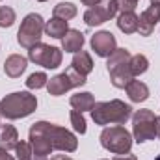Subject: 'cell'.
Here are the masks:
<instances>
[{"instance_id": "ac0fdd59", "label": "cell", "mask_w": 160, "mask_h": 160, "mask_svg": "<svg viewBox=\"0 0 160 160\" xmlns=\"http://www.w3.org/2000/svg\"><path fill=\"white\" fill-rule=\"evenodd\" d=\"M84 47V34L80 30H69L63 39H62V48L65 52H78Z\"/></svg>"}, {"instance_id": "d4e9b609", "label": "cell", "mask_w": 160, "mask_h": 160, "mask_svg": "<svg viewBox=\"0 0 160 160\" xmlns=\"http://www.w3.org/2000/svg\"><path fill=\"white\" fill-rule=\"evenodd\" d=\"M69 118H71V125H73V128H75L78 134H86L88 127H86V118H84V114L78 112V110H71Z\"/></svg>"}, {"instance_id": "277c9868", "label": "cell", "mask_w": 160, "mask_h": 160, "mask_svg": "<svg viewBox=\"0 0 160 160\" xmlns=\"http://www.w3.org/2000/svg\"><path fill=\"white\" fill-rule=\"evenodd\" d=\"M130 52L127 48H116L112 56H108L106 69L110 73V82L114 88L125 89L127 84L134 78L130 73Z\"/></svg>"}, {"instance_id": "5b68a950", "label": "cell", "mask_w": 160, "mask_h": 160, "mask_svg": "<svg viewBox=\"0 0 160 160\" xmlns=\"http://www.w3.org/2000/svg\"><path fill=\"white\" fill-rule=\"evenodd\" d=\"M99 140L106 151H110L114 155H125V153H130L134 138L123 125H114V127H106L101 132Z\"/></svg>"}, {"instance_id": "7a4b0ae2", "label": "cell", "mask_w": 160, "mask_h": 160, "mask_svg": "<svg viewBox=\"0 0 160 160\" xmlns=\"http://www.w3.org/2000/svg\"><path fill=\"white\" fill-rule=\"evenodd\" d=\"M38 108V97L30 91H13L0 99V116L6 119H22L34 114Z\"/></svg>"}, {"instance_id": "cb8c5ba5", "label": "cell", "mask_w": 160, "mask_h": 160, "mask_svg": "<svg viewBox=\"0 0 160 160\" xmlns=\"http://www.w3.org/2000/svg\"><path fill=\"white\" fill-rule=\"evenodd\" d=\"M47 82H48V77L39 71V73H32L28 80H26V88L28 89H41V88H45L47 86Z\"/></svg>"}, {"instance_id": "2e32d148", "label": "cell", "mask_w": 160, "mask_h": 160, "mask_svg": "<svg viewBox=\"0 0 160 160\" xmlns=\"http://www.w3.org/2000/svg\"><path fill=\"white\" fill-rule=\"evenodd\" d=\"M19 143V132L13 125H0V147L9 151V149H15Z\"/></svg>"}, {"instance_id": "f546056e", "label": "cell", "mask_w": 160, "mask_h": 160, "mask_svg": "<svg viewBox=\"0 0 160 160\" xmlns=\"http://www.w3.org/2000/svg\"><path fill=\"white\" fill-rule=\"evenodd\" d=\"M99 2H101V0H82V4H84V6H88V9H89V8H93V6H97Z\"/></svg>"}, {"instance_id": "ffe728a7", "label": "cell", "mask_w": 160, "mask_h": 160, "mask_svg": "<svg viewBox=\"0 0 160 160\" xmlns=\"http://www.w3.org/2000/svg\"><path fill=\"white\" fill-rule=\"evenodd\" d=\"M69 104L75 110H78V112L84 114V112H88V110H91L95 106V99H93V95L89 91H82V93H77V95H73L69 99Z\"/></svg>"}, {"instance_id": "44dd1931", "label": "cell", "mask_w": 160, "mask_h": 160, "mask_svg": "<svg viewBox=\"0 0 160 160\" xmlns=\"http://www.w3.org/2000/svg\"><path fill=\"white\" fill-rule=\"evenodd\" d=\"M54 17H58V19H63V21H71L73 17H77V13H78V8L73 4V2H60V4H56L54 6Z\"/></svg>"}, {"instance_id": "8fae6325", "label": "cell", "mask_w": 160, "mask_h": 160, "mask_svg": "<svg viewBox=\"0 0 160 160\" xmlns=\"http://www.w3.org/2000/svg\"><path fill=\"white\" fill-rule=\"evenodd\" d=\"M91 48L97 56L101 58H108L114 54V50L118 48V43L112 32L108 30H101V32H95V36H91Z\"/></svg>"}, {"instance_id": "30bf717a", "label": "cell", "mask_w": 160, "mask_h": 160, "mask_svg": "<svg viewBox=\"0 0 160 160\" xmlns=\"http://www.w3.org/2000/svg\"><path fill=\"white\" fill-rule=\"evenodd\" d=\"M119 11V4L118 0H101L97 6L89 8L86 13H84V22L88 26H99V24H104L106 21L114 19Z\"/></svg>"}, {"instance_id": "7c38bea8", "label": "cell", "mask_w": 160, "mask_h": 160, "mask_svg": "<svg viewBox=\"0 0 160 160\" xmlns=\"http://www.w3.org/2000/svg\"><path fill=\"white\" fill-rule=\"evenodd\" d=\"M158 21H160V4H151L138 17V32H140V36H143V38L151 36L155 26L158 24Z\"/></svg>"}, {"instance_id": "4dcf8cb0", "label": "cell", "mask_w": 160, "mask_h": 160, "mask_svg": "<svg viewBox=\"0 0 160 160\" xmlns=\"http://www.w3.org/2000/svg\"><path fill=\"white\" fill-rule=\"evenodd\" d=\"M50 160H73L71 157H67V155H54Z\"/></svg>"}, {"instance_id": "603a6c76", "label": "cell", "mask_w": 160, "mask_h": 160, "mask_svg": "<svg viewBox=\"0 0 160 160\" xmlns=\"http://www.w3.org/2000/svg\"><path fill=\"white\" fill-rule=\"evenodd\" d=\"M17 21L15 9L9 6H0V28H9Z\"/></svg>"}, {"instance_id": "d6986e66", "label": "cell", "mask_w": 160, "mask_h": 160, "mask_svg": "<svg viewBox=\"0 0 160 160\" xmlns=\"http://www.w3.org/2000/svg\"><path fill=\"white\" fill-rule=\"evenodd\" d=\"M118 28L123 34L138 32V15L134 11H121L118 17Z\"/></svg>"}, {"instance_id": "9a60e30c", "label": "cell", "mask_w": 160, "mask_h": 160, "mask_svg": "<svg viewBox=\"0 0 160 160\" xmlns=\"http://www.w3.org/2000/svg\"><path fill=\"white\" fill-rule=\"evenodd\" d=\"M71 67H73L77 73H80L82 77H88V75L93 71V60H91L89 52H86V50L75 52L73 62H71Z\"/></svg>"}, {"instance_id": "4316f807", "label": "cell", "mask_w": 160, "mask_h": 160, "mask_svg": "<svg viewBox=\"0 0 160 160\" xmlns=\"http://www.w3.org/2000/svg\"><path fill=\"white\" fill-rule=\"evenodd\" d=\"M138 2H140V0H118L121 11H134L136 6H138Z\"/></svg>"}, {"instance_id": "e0dca14e", "label": "cell", "mask_w": 160, "mask_h": 160, "mask_svg": "<svg viewBox=\"0 0 160 160\" xmlns=\"http://www.w3.org/2000/svg\"><path fill=\"white\" fill-rule=\"evenodd\" d=\"M69 32V24L67 21L63 19H58V17H52L50 21L45 22V34L54 38V39H63V36Z\"/></svg>"}, {"instance_id": "83f0119b", "label": "cell", "mask_w": 160, "mask_h": 160, "mask_svg": "<svg viewBox=\"0 0 160 160\" xmlns=\"http://www.w3.org/2000/svg\"><path fill=\"white\" fill-rule=\"evenodd\" d=\"M114 160H138L136 155H130V153H125V155H118Z\"/></svg>"}, {"instance_id": "8992f818", "label": "cell", "mask_w": 160, "mask_h": 160, "mask_svg": "<svg viewBox=\"0 0 160 160\" xmlns=\"http://www.w3.org/2000/svg\"><path fill=\"white\" fill-rule=\"evenodd\" d=\"M43 32H45L43 17L39 13H28L21 22V28L17 32V41L22 48H32L34 45L41 43Z\"/></svg>"}, {"instance_id": "5bb4252c", "label": "cell", "mask_w": 160, "mask_h": 160, "mask_svg": "<svg viewBox=\"0 0 160 160\" xmlns=\"http://www.w3.org/2000/svg\"><path fill=\"white\" fill-rule=\"evenodd\" d=\"M125 91H127V95H128V99H130L132 102H143V101L149 99V88H147V84L142 82V80L132 78L127 84Z\"/></svg>"}, {"instance_id": "484cf974", "label": "cell", "mask_w": 160, "mask_h": 160, "mask_svg": "<svg viewBox=\"0 0 160 160\" xmlns=\"http://www.w3.org/2000/svg\"><path fill=\"white\" fill-rule=\"evenodd\" d=\"M15 153L19 160H34V151H32L30 142H19L15 147Z\"/></svg>"}, {"instance_id": "836d02e7", "label": "cell", "mask_w": 160, "mask_h": 160, "mask_svg": "<svg viewBox=\"0 0 160 160\" xmlns=\"http://www.w3.org/2000/svg\"><path fill=\"white\" fill-rule=\"evenodd\" d=\"M155 160H160V155H158V157H157V158H155Z\"/></svg>"}, {"instance_id": "f1b7e54d", "label": "cell", "mask_w": 160, "mask_h": 160, "mask_svg": "<svg viewBox=\"0 0 160 160\" xmlns=\"http://www.w3.org/2000/svg\"><path fill=\"white\" fill-rule=\"evenodd\" d=\"M0 160H15V158L9 155V151H6V149L0 147Z\"/></svg>"}, {"instance_id": "3957f363", "label": "cell", "mask_w": 160, "mask_h": 160, "mask_svg": "<svg viewBox=\"0 0 160 160\" xmlns=\"http://www.w3.org/2000/svg\"><path fill=\"white\" fill-rule=\"evenodd\" d=\"M130 118H132V106L125 104L119 99L101 101V102H95V106L91 108V119L95 121V125H102V127L110 123L123 125Z\"/></svg>"}, {"instance_id": "9c48e42d", "label": "cell", "mask_w": 160, "mask_h": 160, "mask_svg": "<svg viewBox=\"0 0 160 160\" xmlns=\"http://www.w3.org/2000/svg\"><path fill=\"white\" fill-rule=\"evenodd\" d=\"M86 82H88L86 77H82L80 73H77V71L71 67V69H67V71H63V73L52 77V78L47 82V89H48V95L60 97V95H63L65 91H69V89H73V88L84 86Z\"/></svg>"}, {"instance_id": "1f68e13d", "label": "cell", "mask_w": 160, "mask_h": 160, "mask_svg": "<svg viewBox=\"0 0 160 160\" xmlns=\"http://www.w3.org/2000/svg\"><path fill=\"white\" fill-rule=\"evenodd\" d=\"M157 138L160 140V116H157Z\"/></svg>"}, {"instance_id": "7402d4cb", "label": "cell", "mask_w": 160, "mask_h": 160, "mask_svg": "<svg viewBox=\"0 0 160 160\" xmlns=\"http://www.w3.org/2000/svg\"><path fill=\"white\" fill-rule=\"evenodd\" d=\"M149 69V60L143 54H134L130 56V73L132 77H140Z\"/></svg>"}, {"instance_id": "52a82bcc", "label": "cell", "mask_w": 160, "mask_h": 160, "mask_svg": "<svg viewBox=\"0 0 160 160\" xmlns=\"http://www.w3.org/2000/svg\"><path fill=\"white\" fill-rule=\"evenodd\" d=\"M132 136L138 143L155 140L157 136V116L153 110H136L132 114Z\"/></svg>"}, {"instance_id": "6da1fadb", "label": "cell", "mask_w": 160, "mask_h": 160, "mask_svg": "<svg viewBox=\"0 0 160 160\" xmlns=\"http://www.w3.org/2000/svg\"><path fill=\"white\" fill-rule=\"evenodd\" d=\"M28 140L32 145V151L36 155L34 160H47L52 151H63V153H75L78 149L77 136L54 123L38 121L30 127Z\"/></svg>"}, {"instance_id": "e575fe53", "label": "cell", "mask_w": 160, "mask_h": 160, "mask_svg": "<svg viewBox=\"0 0 160 160\" xmlns=\"http://www.w3.org/2000/svg\"><path fill=\"white\" fill-rule=\"evenodd\" d=\"M38 2H47V0H38Z\"/></svg>"}, {"instance_id": "ba28073f", "label": "cell", "mask_w": 160, "mask_h": 160, "mask_svg": "<svg viewBox=\"0 0 160 160\" xmlns=\"http://www.w3.org/2000/svg\"><path fill=\"white\" fill-rule=\"evenodd\" d=\"M28 60H32L38 65H43L45 69H58L63 60V50L58 47L38 43L32 48H28Z\"/></svg>"}, {"instance_id": "4fadbf2b", "label": "cell", "mask_w": 160, "mask_h": 160, "mask_svg": "<svg viewBox=\"0 0 160 160\" xmlns=\"http://www.w3.org/2000/svg\"><path fill=\"white\" fill-rule=\"evenodd\" d=\"M26 65H28V60L21 54H11L6 58L4 62V71L9 78H19L24 71H26Z\"/></svg>"}, {"instance_id": "d6a6232c", "label": "cell", "mask_w": 160, "mask_h": 160, "mask_svg": "<svg viewBox=\"0 0 160 160\" xmlns=\"http://www.w3.org/2000/svg\"><path fill=\"white\" fill-rule=\"evenodd\" d=\"M151 4H160V0H151Z\"/></svg>"}]
</instances>
